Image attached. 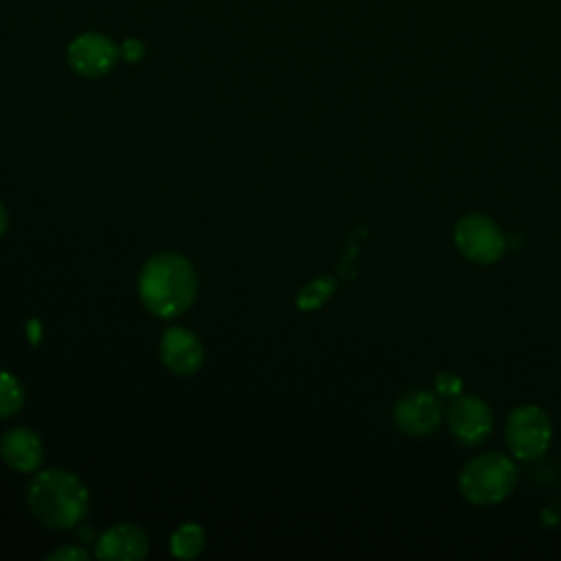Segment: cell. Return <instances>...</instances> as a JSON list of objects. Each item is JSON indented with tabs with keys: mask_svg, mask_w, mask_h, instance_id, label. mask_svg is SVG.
<instances>
[{
	"mask_svg": "<svg viewBox=\"0 0 561 561\" xmlns=\"http://www.w3.org/2000/svg\"><path fill=\"white\" fill-rule=\"evenodd\" d=\"M197 294L193 263L178 252L153 254L140 270L138 296L158 318H175L186 311Z\"/></svg>",
	"mask_w": 561,
	"mask_h": 561,
	"instance_id": "1",
	"label": "cell"
},
{
	"mask_svg": "<svg viewBox=\"0 0 561 561\" xmlns=\"http://www.w3.org/2000/svg\"><path fill=\"white\" fill-rule=\"evenodd\" d=\"M88 489L70 471L44 469L33 476L26 489V504L31 513L53 530L77 526L88 511Z\"/></svg>",
	"mask_w": 561,
	"mask_h": 561,
	"instance_id": "2",
	"label": "cell"
},
{
	"mask_svg": "<svg viewBox=\"0 0 561 561\" xmlns=\"http://www.w3.org/2000/svg\"><path fill=\"white\" fill-rule=\"evenodd\" d=\"M517 484V467L515 462L500 454L486 451L471 458L458 478L460 495L478 506L497 504L506 500Z\"/></svg>",
	"mask_w": 561,
	"mask_h": 561,
	"instance_id": "3",
	"label": "cell"
},
{
	"mask_svg": "<svg viewBox=\"0 0 561 561\" xmlns=\"http://www.w3.org/2000/svg\"><path fill=\"white\" fill-rule=\"evenodd\" d=\"M504 438L508 451L519 460H537L541 458L552 440V423L548 414L533 403L517 405L504 427Z\"/></svg>",
	"mask_w": 561,
	"mask_h": 561,
	"instance_id": "4",
	"label": "cell"
},
{
	"mask_svg": "<svg viewBox=\"0 0 561 561\" xmlns=\"http://www.w3.org/2000/svg\"><path fill=\"white\" fill-rule=\"evenodd\" d=\"M454 243L465 259L478 265H491L506 252L504 232L491 217L480 213H469L456 221Z\"/></svg>",
	"mask_w": 561,
	"mask_h": 561,
	"instance_id": "5",
	"label": "cell"
},
{
	"mask_svg": "<svg viewBox=\"0 0 561 561\" xmlns=\"http://www.w3.org/2000/svg\"><path fill=\"white\" fill-rule=\"evenodd\" d=\"M447 425L460 445L476 447L486 440L493 427V414L480 397H454L447 408Z\"/></svg>",
	"mask_w": 561,
	"mask_h": 561,
	"instance_id": "6",
	"label": "cell"
},
{
	"mask_svg": "<svg viewBox=\"0 0 561 561\" xmlns=\"http://www.w3.org/2000/svg\"><path fill=\"white\" fill-rule=\"evenodd\" d=\"M392 419L403 434L427 436L440 425L443 405L434 392L410 390L397 399Z\"/></svg>",
	"mask_w": 561,
	"mask_h": 561,
	"instance_id": "7",
	"label": "cell"
},
{
	"mask_svg": "<svg viewBox=\"0 0 561 561\" xmlns=\"http://www.w3.org/2000/svg\"><path fill=\"white\" fill-rule=\"evenodd\" d=\"M118 57L121 55L114 42L101 33H83L75 37L68 46L70 68L88 79L107 75Z\"/></svg>",
	"mask_w": 561,
	"mask_h": 561,
	"instance_id": "8",
	"label": "cell"
},
{
	"mask_svg": "<svg viewBox=\"0 0 561 561\" xmlns=\"http://www.w3.org/2000/svg\"><path fill=\"white\" fill-rule=\"evenodd\" d=\"M160 359L173 375H193L204 362V346L191 329L169 327L160 337Z\"/></svg>",
	"mask_w": 561,
	"mask_h": 561,
	"instance_id": "9",
	"label": "cell"
},
{
	"mask_svg": "<svg viewBox=\"0 0 561 561\" xmlns=\"http://www.w3.org/2000/svg\"><path fill=\"white\" fill-rule=\"evenodd\" d=\"M149 552V537L136 524L110 526L96 539L94 554L105 561H138Z\"/></svg>",
	"mask_w": 561,
	"mask_h": 561,
	"instance_id": "10",
	"label": "cell"
},
{
	"mask_svg": "<svg viewBox=\"0 0 561 561\" xmlns=\"http://www.w3.org/2000/svg\"><path fill=\"white\" fill-rule=\"evenodd\" d=\"M0 456L4 465L20 473H31L42 465L44 447L39 436L26 427H11L2 434Z\"/></svg>",
	"mask_w": 561,
	"mask_h": 561,
	"instance_id": "11",
	"label": "cell"
},
{
	"mask_svg": "<svg viewBox=\"0 0 561 561\" xmlns=\"http://www.w3.org/2000/svg\"><path fill=\"white\" fill-rule=\"evenodd\" d=\"M204 543H206V533L195 522L180 524L171 535V552L180 559L197 557L204 550Z\"/></svg>",
	"mask_w": 561,
	"mask_h": 561,
	"instance_id": "12",
	"label": "cell"
},
{
	"mask_svg": "<svg viewBox=\"0 0 561 561\" xmlns=\"http://www.w3.org/2000/svg\"><path fill=\"white\" fill-rule=\"evenodd\" d=\"M335 291V280L331 276H320V278H313L311 283L302 285L296 294V307L302 309V311H311V309H318L322 307L331 294Z\"/></svg>",
	"mask_w": 561,
	"mask_h": 561,
	"instance_id": "13",
	"label": "cell"
},
{
	"mask_svg": "<svg viewBox=\"0 0 561 561\" xmlns=\"http://www.w3.org/2000/svg\"><path fill=\"white\" fill-rule=\"evenodd\" d=\"M24 403V388L15 375L0 370V419L13 416Z\"/></svg>",
	"mask_w": 561,
	"mask_h": 561,
	"instance_id": "14",
	"label": "cell"
},
{
	"mask_svg": "<svg viewBox=\"0 0 561 561\" xmlns=\"http://www.w3.org/2000/svg\"><path fill=\"white\" fill-rule=\"evenodd\" d=\"M436 390L443 394V397H458L460 394V388H462V381L460 377H456L454 373H440L436 375Z\"/></svg>",
	"mask_w": 561,
	"mask_h": 561,
	"instance_id": "15",
	"label": "cell"
},
{
	"mask_svg": "<svg viewBox=\"0 0 561 561\" xmlns=\"http://www.w3.org/2000/svg\"><path fill=\"white\" fill-rule=\"evenodd\" d=\"M48 559H61V561H77V559H88V552L75 543H66L48 554Z\"/></svg>",
	"mask_w": 561,
	"mask_h": 561,
	"instance_id": "16",
	"label": "cell"
},
{
	"mask_svg": "<svg viewBox=\"0 0 561 561\" xmlns=\"http://www.w3.org/2000/svg\"><path fill=\"white\" fill-rule=\"evenodd\" d=\"M118 55H121L125 61H138V59H142V55H145V46H142V42H138V39H125V42L121 44V48H118Z\"/></svg>",
	"mask_w": 561,
	"mask_h": 561,
	"instance_id": "17",
	"label": "cell"
},
{
	"mask_svg": "<svg viewBox=\"0 0 561 561\" xmlns=\"http://www.w3.org/2000/svg\"><path fill=\"white\" fill-rule=\"evenodd\" d=\"M7 224H9V217H7V208H4V204L0 202V237H2V232L7 230Z\"/></svg>",
	"mask_w": 561,
	"mask_h": 561,
	"instance_id": "18",
	"label": "cell"
}]
</instances>
